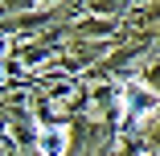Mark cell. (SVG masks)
Instances as JSON below:
<instances>
[{
    "instance_id": "obj_2",
    "label": "cell",
    "mask_w": 160,
    "mask_h": 156,
    "mask_svg": "<svg viewBox=\"0 0 160 156\" xmlns=\"http://www.w3.org/2000/svg\"><path fill=\"white\" fill-rule=\"evenodd\" d=\"M37 140H41V152L58 156V152H62V144H66V128H41V132H37Z\"/></svg>"
},
{
    "instance_id": "obj_1",
    "label": "cell",
    "mask_w": 160,
    "mask_h": 156,
    "mask_svg": "<svg viewBox=\"0 0 160 156\" xmlns=\"http://www.w3.org/2000/svg\"><path fill=\"white\" fill-rule=\"evenodd\" d=\"M148 111H156V90H148L144 82H127V90H123V115L132 123H140Z\"/></svg>"
}]
</instances>
